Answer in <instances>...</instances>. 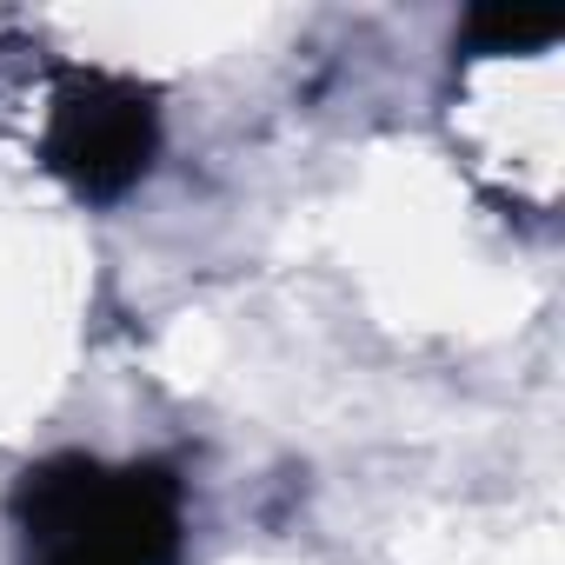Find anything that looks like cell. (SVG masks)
Masks as SVG:
<instances>
[{"label": "cell", "instance_id": "1", "mask_svg": "<svg viewBox=\"0 0 565 565\" xmlns=\"http://www.w3.org/2000/svg\"><path fill=\"white\" fill-rule=\"evenodd\" d=\"M21 565H180L186 492L167 459L54 452L14 486Z\"/></svg>", "mask_w": 565, "mask_h": 565}, {"label": "cell", "instance_id": "2", "mask_svg": "<svg viewBox=\"0 0 565 565\" xmlns=\"http://www.w3.org/2000/svg\"><path fill=\"white\" fill-rule=\"evenodd\" d=\"M153 153H160L153 87L100 74V67L61 74V87L47 100V127H41V160L81 200H120L127 186L147 180Z\"/></svg>", "mask_w": 565, "mask_h": 565}]
</instances>
